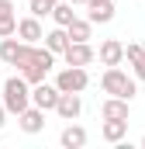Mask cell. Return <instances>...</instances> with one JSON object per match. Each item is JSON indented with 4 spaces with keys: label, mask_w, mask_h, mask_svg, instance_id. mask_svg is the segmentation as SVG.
Returning <instances> with one entry per match:
<instances>
[{
    "label": "cell",
    "mask_w": 145,
    "mask_h": 149,
    "mask_svg": "<svg viewBox=\"0 0 145 149\" xmlns=\"http://www.w3.org/2000/svg\"><path fill=\"white\" fill-rule=\"evenodd\" d=\"M14 66H17V73L24 76L28 83H41V80L48 76V70L55 66V56H52V52H48L45 45H31V42H21Z\"/></svg>",
    "instance_id": "6da1fadb"
},
{
    "label": "cell",
    "mask_w": 145,
    "mask_h": 149,
    "mask_svg": "<svg viewBox=\"0 0 145 149\" xmlns=\"http://www.w3.org/2000/svg\"><path fill=\"white\" fill-rule=\"evenodd\" d=\"M0 94H3V97H0V104L7 108V114H21L28 104H31V83H28L21 73H17V76H7Z\"/></svg>",
    "instance_id": "7a4b0ae2"
},
{
    "label": "cell",
    "mask_w": 145,
    "mask_h": 149,
    "mask_svg": "<svg viewBox=\"0 0 145 149\" xmlns=\"http://www.w3.org/2000/svg\"><path fill=\"white\" fill-rule=\"evenodd\" d=\"M100 87H104L107 97H124V101H131V97L138 94V80L128 76L121 66H107L104 76H100Z\"/></svg>",
    "instance_id": "3957f363"
},
{
    "label": "cell",
    "mask_w": 145,
    "mask_h": 149,
    "mask_svg": "<svg viewBox=\"0 0 145 149\" xmlns=\"http://www.w3.org/2000/svg\"><path fill=\"white\" fill-rule=\"evenodd\" d=\"M55 87H59V94H83L90 87L86 66H62L59 76H55Z\"/></svg>",
    "instance_id": "277c9868"
},
{
    "label": "cell",
    "mask_w": 145,
    "mask_h": 149,
    "mask_svg": "<svg viewBox=\"0 0 145 149\" xmlns=\"http://www.w3.org/2000/svg\"><path fill=\"white\" fill-rule=\"evenodd\" d=\"M62 59H66V66H90L97 59V52L90 49V42H69L66 52H62Z\"/></svg>",
    "instance_id": "5b68a950"
},
{
    "label": "cell",
    "mask_w": 145,
    "mask_h": 149,
    "mask_svg": "<svg viewBox=\"0 0 145 149\" xmlns=\"http://www.w3.org/2000/svg\"><path fill=\"white\" fill-rule=\"evenodd\" d=\"M55 101H59V87L55 83H31V104L41 108V111H52L55 108Z\"/></svg>",
    "instance_id": "8992f818"
},
{
    "label": "cell",
    "mask_w": 145,
    "mask_h": 149,
    "mask_svg": "<svg viewBox=\"0 0 145 149\" xmlns=\"http://www.w3.org/2000/svg\"><path fill=\"white\" fill-rule=\"evenodd\" d=\"M17 125H21V132H24V135H38V132L45 128V111L35 108V104H28L24 111L17 114Z\"/></svg>",
    "instance_id": "52a82bcc"
},
{
    "label": "cell",
    "mask_w": 145,
    "mask_h": 149,
    "mask_svg": "<svg viewBox=\"0 0 145 149\" xmlns=\"http://www.w3.org/2000/svg\"><path fill=\"white\" fill-rule=\"evenodd\" d=\"M52 111L59 114L62 121H76L83 114V101H79V94H59V101H55Z\"/></svg>",
    "instance_id": "ba28073f"
},
{
    "label": "cell",
    "mask_w": 145,
    "mask_h": 149,
    "mask_svg": "<svg viewBox=\"0 0 145 149\" xmlns=\"http://www.w3.org/2000/svg\"><path fill=\"white\" fill-rule=\"evenodd\" d=\"M14 35L21 38V42H31V45H38L41 38H45V28H41V21H38L35 14H28V17H21L17 21V31Z\"/></svg>",
    "instance_id": "9c48e42d"
},
{
    "label": "cell",
    "mask_w": 145,
    "mask_h": 149,
    "mask_svg": "<svg viewBox=\"0 0 145 149\" xmlns=\"http://www.w3.org/2000/svg\"><path fill=\"white\" fill-rule=\"evenodd\" d=\"M86 142H90V135H86L83 125H72V121H69V125L59 132V146H62V149H83Z\"/></svg>",
    "instance_id": "30bf717a"
},
{
    "label": "cell",
    "mask_w": 145,
    "mask_h": 149,
    "mask_svg": "<svg viewBox=\"0 0 145 149\" xmlns=\"http://www.w3.org/2000/svg\"><path fill=\"white\" fill-rule=\"evenodd\" d=\"M97 56H100L104 66H121V63H124V42H117V38H104Z\"/></svg>",
    "instance_id": "8fae6325"
},
{
    "label": "cell",
    "mask_w": 145,
    "mask_h": 149,
    "mask_svg": "<svg viewBox=\"0 0 145 149\" xmlns=\"http://www.w3.org/2000/svg\"><path fill=\"white\" fill-rule=\"evenodd\" d=\"M86 21L90 24H107V21H114V3L110 0H90L86 3Z\"/></svg>",
    "instance_id": "7c38bea8"
},
{
    "label": "cell",
    "mask_w": 145,
    "mask_h": 149,
    "mask_svg": "<svg viewBox=\"0 0 145 149\" xmlns=\"http://www.w3.org/2000/svg\"><path fill=\"white\" fill-rule=\"evenodd\" d=\"M128 135V118H104V125H100V139L104 142H121Z\"/></svg>",
    "instance_id": "4fadbf2b"
},
{
    "label": "cell",
    "mask_w": 145,
    "mask_h": 149,
    "mask_svg": "<svg viewBox=\"0 0 145 149\" xmlns=\"http://www.w3.org/2000/svg\"><path fill=\"white\" fill-rule=\"evenodd\" d=\"M128 114H131V101L124 97H107L100 104V118H128Z\"/></svg>",
    "instance_id": "5bb4252c"
},
{
    "label": "cell",
    "mask_w": 145,
    "mask_h": 149,
    "mask_svg": "<svg viewBox=\"0 0 145 149\" xmlns=\"http://www.w3.org/2000/svg\"><path fill=\"white\" fill-rule=\"evenodd\" d=\"M66 35H69V42H90L93 38V24L86 17H72L66 24Z\"/></svg>",
    "instance_id": "9a60e30c"
},
{
    "label": "cell",
    "mask_w": 145,
    "mask_h": 149,
    "mask_svg": "<svg viewBox=\"0 0 145 149\" xmlns=\"http://www.w3.org/2000/svg\"><path fill=\"white\" fill-rule=\"evenodd\" d=\"M66 45H69V35H66V28H52V31H45V49L52 52V56H62L66 52Z\"/></svg>",
    "instance_id": "2e32d148"
},
{
    "label": "cell",
    "mask_w": 145,
    "mask_h": 149,
    "mask_svg": "<svg viewBox=\"0 0 145 149\" xmlns=\"http://www.w3.org/2000/svg\"><path fill=\"white\" fill-rule=\"evenodd\" d=\"M48 17H52V21H55L59 28H66L72 17H76V10H72V3H69V0H55V3H52V14H48Z\"/></svg>",
    "instance_id": "e0dca14e"
},
{
    "label": "cell",
    "mask_w": 145,
    "mask_h": 149,
    "mask_svg": "<svg viewBox=\"0 0 145 149\" xmlns=\"http://www.w3.org/2000/svg\"><path fill=\"white\" fill-rule=\"evenodd\" d=\"M17 49H21V42L14 35L0 38V63H7V66H14V59H17Z\"/></svg>",
    "instance_id": "ac0fdd59"
},
{
    "label": "cell",
    "mask_w": 145,
    "mask_h": 149,
    "mask_svg": "<svg viewBox=\"0 0 145 149\" xmlns=\"http://www.w3.org/2000/svg\"><path fill=\"white\" fill-rule=\"evenodd\" d=\"M28 10H31L35 17H45V14H52V0H31Z\"/></svg>",
    "instance_id": "d6986e66"
},
{
    "label": "cell",
    "mask_w": 145,
    "mask_h": 149,
    "mask_svg": "<svg viewBox=\"0 0 145 149\" xmlns=\"http://www.w3.org/2000/svg\"><path fill=\"white\" fill-rule=\"evenodd\" d=\"M142 52H145V45H138V42H128V45H124V59H128V63H135Z\"/></svg>",
    "instance_id": "ffe728a7"
},
{
    "label": "cell",
    "mask_w": 145,
    "mask_h": 149,
    "mask_svg": "<svg viewBox=\"0 0 145 149\" xmlns=\"http://www.w3.org/2000/svg\"><path fill=\"white\" fill-rule=\"evenodd\" d=\"M14 31H17V17H0V38L14 35Z\"/></svg>",
    "instance_id": "44dd1931"
},
{
    "label": "cell",
    "mask_w": 145,
    "mask_h": 149,
    "mask_svg": "<svg viewBox=\"0 0 145 149\" xmlns=\"http://www.w3.org/2000/svg\"><path fill=\"white\" fill-rule=\"evenodd\" d=\"M131 66H135V80H145V52L135 59V63H131Z\"/></svg>",
    "instance_id": "7402d4cb"
},
{
    "label": "cell",
    "mask_w": 145,
    "mask_h": 149,
    "mask_svg": "<svg viewBox=\"0 0 145 149\" xmlns=\"http://www.w3.org/2000/svg\"><path fill=\"white\" fill-rule=\"evenodd\" d=\"M0 17H17L14 14V0H0Z\"/></svg>",
    "instance_id": "603a6c76"
},
{
    "label": "cell",
    "mask_w": 145,
    "mask_h": 149,
    "mask_svg": "<svg viewBox=\"0 0 145 149\" xmlns=\"http://www.w3.org/2000/svg\"><path fill=\"white\" fill-rule=\"evenodd\" d=\"M3 125H7V108L0 104V128H3Z\"/></svg>",
    "instance_id": "cb8c5ba5"
},
{
    "label": "cell",
    "mask_w": 145,
    "mask_h": 149,
    "mask_svg": "<svg viewBox=\"0 0 145 149\" xmlns=\"http://www.w3.org/2000/svg\"><path fill=\"white\" fill-rule=\"evenodd\" d=\"M69 3H72V7H76V3H86V0H69Z\"/></svg>",
    "instance_id": "d4e9b609"
},
{
    "label": "cell",
    "mask_w": 145,
    "mask_h": 149,
    "mask_svg": "<svg viewBox=\"0 0 145 149\" xmlns=\"http://www.w3.org/2000/svg\"><path fill=\"white\" fill-rule=\"evenodd\" d=\"M142 149H145V135H142Z\"/></svg>",
    "instance_id": "484cf974"
},
{
    "label": "cell",
    "mask_w": 145,
    "mask_h": 149,
    "mask_svg": "<svg viewBox=\"0 0 145 149\" xmlns=\"http://www.w3.org/2000/svg\"><path fill=\"white\" fill-rule=\"evenodd\" d=\"M86 3H90V0H86Z\"/></svg>",
    "instance_id": "4316f807"
},
{
    "label": "cell",
    "mask_w": 145,
    "mask_h": 149,
    "mask_svg": "<svg viewBox=\"0 0 145 149\" xmlns=\"http://www.w3.org/2000/svg\"><path fill=\"white\" fill-rule=\"evenodd\" d=\"M52 3H55V0H52Z\"/></svg>",
    "instance_id": "83f0119b"
}]
</instances>
